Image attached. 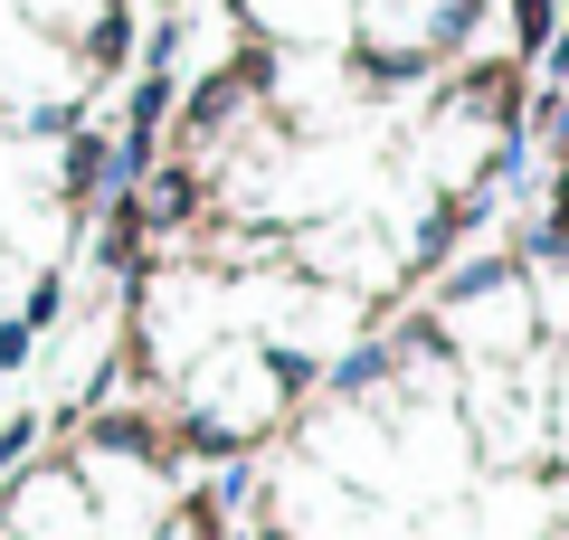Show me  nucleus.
<instances>
[{
  "instance_id": "1",
  "label": "nucleus",
  "mask_w": 569,
  "mask_h": 540,
  "mask_svg": "<svg viewBox=\"0 0 569 540\" xmlns=\"http://www.w3.org/2000/svg\"><path fill=\"white\" fill-rule=\"evenodd\" d=\"M550 464H569V370L550 380Z\"/></svg>"
},
{
  "instance_id": "2",
  "label": "nucleus",
  "mask_w": 569,
  "mask_h": 540,
  "mask_svg": "<svg viewBox=\"0 0 569 540\" xmlns=\"http://www.w3.org/2000/svg\"><path fill=\"white\" fill-rule=\"evenodd\" d=\"M541 540H569V531H541Z\"/></svg>"
}]
</instances>
